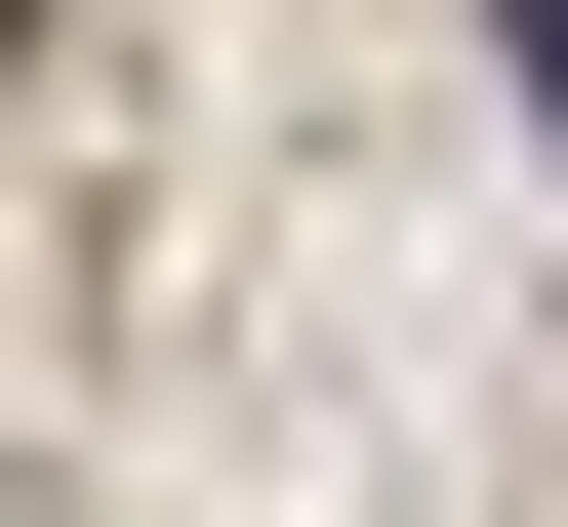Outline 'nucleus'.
I'll return each instance as SVG.
<instances>
[{
	"instance_id": "1",
	"label": "nucleus",
	"mask_w": 568,
	"mask_h": 527,
	"mask_svg": "<svg viewBox=\"0 0 568 527\" xmlns=\"http://www.w3.org/2000/svg\"><path fill=\"white\" fill-rule=\"evenodd\" d=\"M528 122H568V0H528Z\"/></svg>"
}]
</instances>
